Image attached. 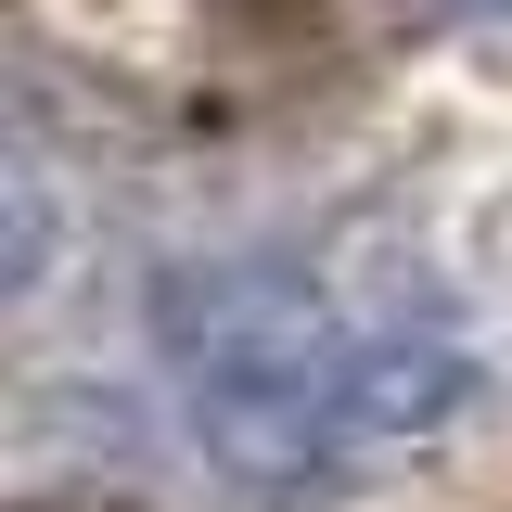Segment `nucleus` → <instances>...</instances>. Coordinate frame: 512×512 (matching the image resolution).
Wrapping results in <instances>:
<instances>
[{"instance_id": "1", "label": "nucleus", "mask_w": 512, "mask_h": 512, "mask_svg": "<svg viewBox=\"0 0 512 512\" xmlns=\"http://www.w3.org/2000/svg\"><path fill=\"white\" fill-rule=\"evenodd\" d=\"M154 346L192 397V436L256 487H333L474 397L448 320H346L282 244L180 256L154 282Z\"/></svg>"}, {"instance_id": "2", "label": "nucleus", "mask_w": 512, "mask_h": 512, "mask_svg": "<svg viewBox=\"0 0 512 512\" xmlns=\"http://www.w3.org/2000/svg\"><path fill=\"white\" fill-rule=\"evenodd\" d=\"M461 13H512V0H461Z\"/></svg>"}]
</instances>
